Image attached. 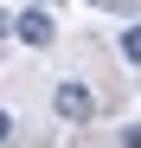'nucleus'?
I'll return each mask as SVG.
<instances>
[{"mask_svg":"<svg viewBox=\"0 0 141 148\" xmlns=\"http://www.w3.org/2000/svg\"><path fill=\"white\" fill-rule=\"evenodd\" d=\"M90 7H122V0H90Z\"/></svg>","mask_w":141,"mask_h":148,"instance_id":"obj_7","label":"nucleus"},{"mask_svg":"<svg viewBox=\"0 0 141 148\" xmlns=\"http://www.w3.org/2000/svg\"><path fill=\"white\" fill-rule=\"evenodd\" d=\"M7 32H13V19H7V13H0V39H7Z\"/></svg>","mask_w":141,"mask_h":148,"instance_id":"obj_6","label":"nucleus"},{"mask_svg":"<svg viewBox=\"0 0 141 148\" xmlns=\"http://www.w3.org/2000/svg\"><path fill=\"white\" fill-rule=\"evenodd\" d=\"M122 58H128V64H141V26H128V32H122Z\"/></svg>","mask_w":141,"mask_h":148,"instance_id":"obj_3","label":"nucleus"},{"mask_svg":"<svg viewBox=\"0 0 141 148\" xmlns=\"http://www.w3.org/2000/svg\"><path fill=\"white\" fill-rule=\"evenodd\" d=\"M13 32L26 39V45H39V52H45V45L58 39V19L45 13V7H32V13H19V19H13Z\"/></svg>","mask_w":141,"mask_h":148,"instance_id":"obj_2","label":"nucleus"},{"mask_svg":"<svg viewBox=\"0 0 141 148\" xmlns=\"http://www.w3.org/2000/svg\"><path fill=\"white\" fill-rule=\"evenodd\" d=\"M122 148H141V129H122Z\"/></svg>","mask_w":141,"mask_h":148,"instance_id":"obj_5","label":"nucleus"},{"mask_svg":"<svg viewBox=\"0 0 141 148\" xmlns=\"http://www.w3.org/2000/svg\"><path fill=\"white\" fill-rule=\"evenodd\" d=\"M52 110H58V122H70V129H83V122H96V97H90L77 77H64L58 90H52Z\"/></svg>","mask_w":141,"mask_h":148,"instance_id":"obj_1","label":"nucleus"},{"mask_svg":"<svg viewBox=\"0 0 141 148\" xmlns=\"http://www.w3.org/2000/svg\"><path fill=\"white\" fill-rule=\"evenodd\" d=\"M7 142H13V116L0 110V148H7Z\"/></svg>","mask_w":141,"mask_h":148,"instance_id":"obj_4","label":"nucleus"}]
</instances>
